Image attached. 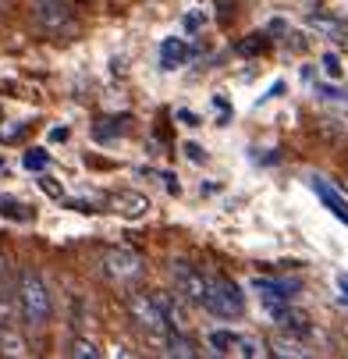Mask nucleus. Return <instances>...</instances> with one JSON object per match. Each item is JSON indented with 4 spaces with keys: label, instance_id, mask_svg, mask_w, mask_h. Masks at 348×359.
<instances>
[{
    "label": "nucleus",
    "instance_id": "obj_1",
    "mask_svg": "<svg viewBox=\"0 0 348 359\" xmlns=\"http://www.w3.org/2000/svg\"><path fill=\"white\" fill-rule=\"evenodd\" d=\"M15 302H18V317L29 324V327H46L50 317H54V299H50V288L46 281L36 274V271H22L18 281H15Z\"/></svg>",
    "mask_w": 348,
    "mask_h": 359
},
{
    "label": "nucleus",
    "instance_id": "obj_2",
    "mask_svg": "<svg viewBox=\"0 0 348 359\" xmlns=\"http://www.w3.org/2000/svg\"><path fill=\"white\" fill-rule=\"evenodd\" d=\"M128 317L135 320V327L146 331V338H153L157 345L167 341L171 324H167V317H164V310H160L157 295H149V292H142V288L128 292Z\"/></svg>",
    "mask_w": 348,
    "mask_h": 359
},
{
    "label": "nucleus",
    "instance_id": "obj_3",
    "mask_svg": "<svg viewBox=\"0 0 348 359\" xmlns=\"http://www.w3.org/2000/svg\"><path fill=\"white\" fill-rule=\"evenodd\" d=\"M203 310H210L214 317H242L245 313V295L242 288L231 281V278H210V288H207V302H203Z\"/></svg>",
    "mask_w": 348,
    "mask_h": 359
},
{
    "label": "nucleus",
    "instance_id": "obj_4",
    "mask_svg": "<svg viewBox=\"0 0 348 359\" xmlns=\"http://www.w3.org/2000/svg\"><path fill=\"white\" fill-rule=\"evenodd\" d=\"M104 274L118 285H128L142 274V256L128 245H114V249L104 252Z\"/></svg>",
    "mask_w": 348,
    "mask_h": 359
},
{
    "label": "nucleus",
    "instance_id": "obj_5",
    "mask_svg": "<svg viewBox=\"0 0 348 359\" xmlns=\"http://www.w3.org/2000/svg\"><path fill=\"white\" fill-rule=\"evenodd\" d=\"M171 278H174V288L181 292V299H188L192 306H203L207 302V288H210V278L203 271H195L192 264H171Z\"/></svg>",
    "mask_w": 348,
    "mask_h": 359
},
{
    "label": "nucleus",
    "instance_id": "obj_6",
    "mask_svg": "<svg viewBox=\"0 0 348 359\" xmlns=\"http://www.w3.org/2000/svg\"><path fill=\"white\" fill-rule=\"evenodd\" d=\"M32 18L46 32H64V29L75 25V15H71L68 0H32Z\"/></svg>",
    "mask_w": 348,
    "mask_h": 359
},
{
    "label": "nucleus",
    "instance_id": "obj_7",
    "mask_svg": "<svg viewBox=\"0 0 348 359\" xmlns=\"http://www.w3.org/2000/svg\"><path fill=\"white\" fill-rule=\"evenodd\" d=\"M313 192H316V196L323 199V207H327V210H330L334 217H341V221L348 224V207H344V199L337 196V189H330V185H327V182H323L320 175H313Z\"/></svg>",
    "mask_w": 348,
    "mask_h": 359
},
{
    "label": "nucleus",
    "instance_id": "obj_8",
    "mask_svg": "<svg viewBox=\"0 0 348 359\" xmlns=\"http://www.w3.org/2000/svg\"><path fill=\"white\" fill-rule=\"evenodd\" d=\"M111 203H114V210L125 214V217H142L149 210V199L142 192H114Z\"/></svg>",
    "mask_w": 348,
    "mask_h": 359
},
{
    "label": "nucleus",
    "instance_id": "obj_9",
    "mask_svg": "<svg viewBox=\"0 0 348 359\" xmlns=\"http://www.w3.org/2000/svg\"><path fill=\"white\" fill-rule=\"evenodd\" d=\"M164 352H167V355H174V359H195V355H199L195 341H192L188 334H181V327H171V331H167Z\"/></svg>",
    "mask_w": 348,
    "mask_h": 359
},
{
    "label": "nucleus",
    "instance_id": "obj_10",
    "mask_svg": "<svg viewBox=\"0 0 348 359\" xmlns=\"http://www.w3.org/2000/svg\"><path fill=\"white\" fill-rule=\"evenodd\" d=\"M253 285H256L263 295H270V299H281V302L295 299V292H298V281H284V278H256Z\"/></svg>",
    "mask_w": 348,
    "mask_h": 359
},
{
    "label": "nucleus",
    "instance_id": "obj_11",
    "mask_svg": "<svg viewBox=\"0 0 348 359\" xmlns=\"http://www.w3.org/2000/svg\"><path fill=\"white\" fill-rule=\"evenodd\" d=\"M306 25L313 29V32H320V36H327V39H348V25L344 22H337V18H330V15H309L306 18Z\"/></svg>",
    "mask_w": 348,
    "mask_h": 359
},
{
    "label": "nucleus",
    "instance_id": "obj_12",
    "mask_svg": "<svg viewBox=\"0 0 348 359\" xmlns=\"http://www.w3.org/2000/svg\"><path fill=\"white\" fill-rule=\"evenodd\" d=\"M231 355H242V359H260V355H270L267 341L256 338V334H238L235 345H231Z\"/></svg>",
    "mask_w": 348,
    "mask_h": 359
},
{
    "label": "nucleus",
    "instance_id": "obj_13",
    "mask_svg": "<svg viewBox=\"0 0 348 359\" xmlns=\"http://www.w3.org/2000/svg\"><path fill=\"white\" fill-rule=\"evenodd\" d=\"M0 352H4V355H29V341L22 338V331L15 324L0 327Z\"/></svg>",
    "mask_w": 348,
    "mask_h": 359
},
{
    "label": "nucleus",
    "instance_id": "obj_14",
    "mask_svg": "<svg viewBox=\"0 0 348 359\" xmlns=\"http://www.w3.org/2000/svg\"><path fill=\"white\" fill-rule=\"evenodd\" d=\"M160 54H164V65H167V68H181V65L192 57V50H188L181 39H167Z\"/></svg>",
    "mask_w": 348,
    "mask_h": 359
},
{
    "label": "nucleus",
    "instance_id": "obj_15",
    "mask_svg": "<svg viewBox=\"0 0 348 359\" xmlns=\"http://www.w3.org/2000/svg\"><path fill=\"white\" fill-rule=\"evenodd\" d=\"M274 355H291V359H302V355H309V348L298 341L295 334H281L277 341H274V348H270Z\"/></svg>",
    "mask_w": 348,
    "mask_h": 359
},
{
    "label": "nucleus",
    "instance_id": "obj_16",
    "mask_svg": "<svg viewBox=\"0 0 348 359\" xmlns=\"http://www.w3.org/2000/svg\"><path fill=\"white\" fill-rule=\"evenodd\" d=\"M0 214L11 217V221H29L32 217V210H25V203H18L11 196H0Z\"/></svg>",
    "mask_w": 348,
    "mask_h": 359
},
{
    "label": "nucleus",
    "instance_id": "obj_17",
    "mask_svg": "<svg viewBox=\"0 0 348 359\" xmlns=\"http://www.w3.org/2000/svg\"><path fill=\"white\" fill-rule=\"evenodd\" d=\"M235 338H238L235 331H210V334H207V341H210V348H214V352H221V355H224V352H231V345H235Z\"/></svg>",
    "mask_w": 348,
    "mask_h": 359
},
{
    "label": "nucleus",
    "instance_id": "obj_18",
    "mask_svg": "<svg viewBox=\"0 0 348 359\" xmlns=\"http://www.w3.org/2000/svg\"><path fill=\"white\" fill-rule=\"evenodd\" d=\"M157 302H160V310H164V317H167L171 327H181V324H185V313L178 310V306H174L167 295H157Z\"/></svg>",
    "mask_w": 348,
    "mask_h": 359
},
{
    "label": "nucleus",
    "instance_id": "obj_19",
    "mask_svg": "<svg viewBox=\"0 0 348 359\" xmlns=\"http://www.w3.org/2000/svg\"><path fill=\"white\" fill-rule=\"evenodd\" d=\"M68 352H71L75 359H96V355H99V348H96L92 341H85V338H75Z\"/></svg>",
    "mask_w": 348,
    "mask_h": 359
},
{
    "label": "nucleus",
    "instance_id": "obj_20",
    "mask_svg": "<svg viewBox=\"0 0 348 359\" xmlns=\"http://www.w3.org/2000/svg\"><path fill=\"white\" fill-rule=\"evenodd\" d=\"M15 313H18V302H11L8 292H0V327H4V324H15Z\"/></svg>",
    "mask_w": 348,
    "mask_h": 359
},
{
    "label": "nucleus",
    "instance_id": "obj_21",
    "mask_svg": "<svg viewBox=\"0 0 348 359\" xmlns=\"http://www.w3.org/2000/svg\"><path fill=\"white\" fill-rule=\"evenodd\" d=\"M323 75H327V79H341V75H344L337 54H323Z\"/></svg>",
    "mask_w": 348,
    "mask_h": 359
},
{
    "label": "nucleus",
    "instance_id": "obj_22",
    "mask_svg": "<svg viewBox=\"0 0 348 359\" xmlns=\"http://www.w3.org/2000/svg\"><path fill=\"white\" fill-rule=\"evenodd\" d=\"M25 168H29V171H43V168H46V153H32V149H29V153H25Z\"/></svg>",
    "mask_w": 348,
    "mask_h": 359
},
{
    "label": "nucleus",
    "instance_id": "obj_23",
    "mask_svg": "<svg viewBox=\"0 0 348 359\" xmlns=\"http://www.w3.org/2000/svg\"><path fill=\"white\" fill-rule=\"evenodd\" d=\"M11 271H8V260H0V292H11Z\"/></svg>",
    "mask_w": 348,
    "mask_h": 359
},
{
    "label": "nucleus",
    "instance_id": "obj_24",
    "mask_svg": "<svg viewBox=\"0 0 348 359\" xmlns=\"http://www.w3.org/2000/svg\"><path fill=\"white\" fill-rule=\"evenodd\" d=\"M39 185H43V192H50V196H57V199H61V185H54L50 178H39Z\"/></svg>",
    "mask_w": 348,
    "mask_h": 359
},
{
    "label": "nucleus",
    "instance_id": "obj_25",
    "mask_svg": "<svg viewBox=\"0 0 348 359\" xmlns=\"http://www.w3.org/2000/svg\"><path fill=\"white\" fill-rule=\"evenodd\" d=\"M178 118H181V121H185L188 128H195V125H199V118H195L192 111H178Z\"/></svg>",
    "mask_w": 348,
    "mask_h": 359
},
{
    "label": "nucleus",
    "instance_id": "obj_26",
    "mask_svg": "<svg viewBox=\"0 0 348 359\" xmlns=\"http://www.w3.org/2000/svg\"><path fill=\"white\" fill-rule=\"evenodd\" d=\"M185 149H188V157H192V161H203V157H207V153H203V149H199L195 142H188Z\"/></svg>",
    "mask_w": 348,
    "mask_h": 359
},
{
    "label": "nucleus",
    "instance_id": "obj_27",
    "mask_svg": "<svg viewBox=\"0 0 348 359\" xmlns=\"http://www.w3.org/2000/svg\"><path fill=\"white\" fill-rule=\"evenodd\" d=\"M50 139H54V142H61V139H68V128H54V132H50Z\"/></svg>",
    "mask_w": 348,
    "mask_h": 359
},
{
    "label": "nucleus",
    "instance_id": "obj_28",
    "mask_svg": "<svg viewBox=\"0 0 348 359\" xmlns=\"http://www.w3.org/2000/svg\"><path fill=\"white\" fill-rule=\"evenodd\" d=\"M341 292H344V295H348V274H344V278H341Z\"/></svg>",
    "mask_w": 348,
    "mask_h": 359
},
{
    "label": "nucleus",
    "instance_id": "obj_29",
    "mask_svg": "<svg viewBox=\"0 0 348 359\" xmlns=\"http://www.w3.org/2000/svg\"><path fill=\"white\" fill-rule=\"evenodd\" d=\"M341 189H344V192H348V171H344V175H341Z\"/></svg>",
    "mask_w": 348,
    "mask_h": 359
}]
</instances>
